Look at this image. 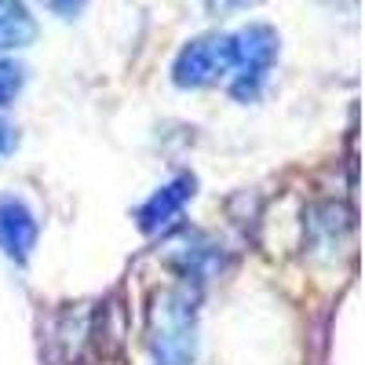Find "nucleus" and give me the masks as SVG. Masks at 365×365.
<instances>
[{"instance_id":"6e6552de","label":"nucleus","mask_w":365,"mask_h":365,"mask_svg":"<svg viewBox=\"0 0 365 365\" xmlns=\"http://www.w3.org/2000/svg\"><path fill=\"white\" fill-rule=\"evenodd\" d=\"M259 0H205L208 15H234V11H245V8H256Z\"/></svg>"},{"instance_id":"1a4fd4ad","label":"nucleus","mask_w":365,"mask_h":365,"mask_svg":"<svg viewBox=\"0 0 365 365\" xmlns=\"http://www.w3.org/2000/svg\"><path fill=\"white\" fill-rule=\"evenodd\" d=\"M44 4L55 11V15H63V19H73L81 8H84V0H44Z\"/></svg>"},{"instance_id":"0eeeda50","label":"nucleus","mask_w":365,"mask_h":365,"mask_svg":"<svg viewBox=\"0 0 365 365\" xmlns=\"http://www.w3.org/2000/svg\"><path fill=\"white\" fill-rule=\"evenodd\" d=\"M26 88V70L11 58H0V110H8Z\"/></svg>"},{"instance_id":"20e7f679","label":"nucleus","mask_w":365,"mask_h":365,"mask_svg":"<svg viewBox=\"0 0 365 365\" xmlns=\"http://www.w3.org/2000/svg\"><path fill=\"white\" fill-rule=\"evenodd\" d=\"M41 237V223L22 197H0V252L11 263H29Z\"/></svg>"},{"instance_id":"f03ea898","label":"nucleus","mask_w":365,"mask_h":365,"mask_svg":"<svg viewBox=\"0 0 365 365\" xmlns=\"http://www.w3.org/2000/svg\"><path fill=\"white\" fill-rule=\"evenodd\" d=\"M282 37L267 22H249L245 29L230 34V96L237 103H256L267 88V77L278 58Z\"/></svg>"},{"instance_id":"9d476101","label":"nucleus","mask_w":365,"mask_h":365,"mask_svg":"<svg viewBox=\"0 0 365 365\" xmlns=\"http://www.w3.org/2000/svg\"><path fill=\"white\" fill-rule=\"evenodd\" d=\"M15 146H19V135H15V128H11V125H4V120H0V158H8Z\"/></svg>"},{"instance_id":"423d86ee","label":"nucleus","mask_w":365,"mask_h":365,"mask_svg":"<svg viewBox=\"0 0 365 365\" xmlns=\"http://www.w3.org/2000/svg\"><path fill=\"white\" fill-rule=\"evenodd\" d=\"M37 41V19L22 0H0V51H22Z\"/></svg>"},{"instance_id":"39448f33","label":"nucleus","mask_w":365,"mask_h":365,"mask_svg":"<svg viewBox=\"0 0 365 365\" xmlns=\"http://www.w3.org/2000/svg\"><path fill=\"white\" fill-rule=\"evenodd\" d=\"M194 197V179L190 175H175L172 182H165V187H158L154 194H150L139 212H135V220H139V230L146 234H158L165 227H172L179 220V212L187 208V201Z\"/></svg>"},{"instance_id":"7ed1b4c3","label":"nucleus","mask_w":365,"mask_h":365,"mask_svg":"<svg viewBox=\"0 0 365 365\" xmlns=\"http://www.w3.org/2000/svg\"><path fill=\"white\" fill-rule=\"evenodd\" d=\"M227 73H230V34H208L182 44L172 63L175 88H190V91L216 84Z\"/></svg>"},{"instance_id":"f257e3e1","label":"nucleus","mask_w":365,"mask_h":365,"mask_svg":"<svg viewBox=\"0 0 365 365\" xmlns=\"http://www.w3.org/2000/svg\"><path fill=\"white\" fill-rule=\"evenodd\" d=\"M150 358L154 365L197 361V299L187 285L165 289L150 307Z\"/></svg>"}]
</instances>
